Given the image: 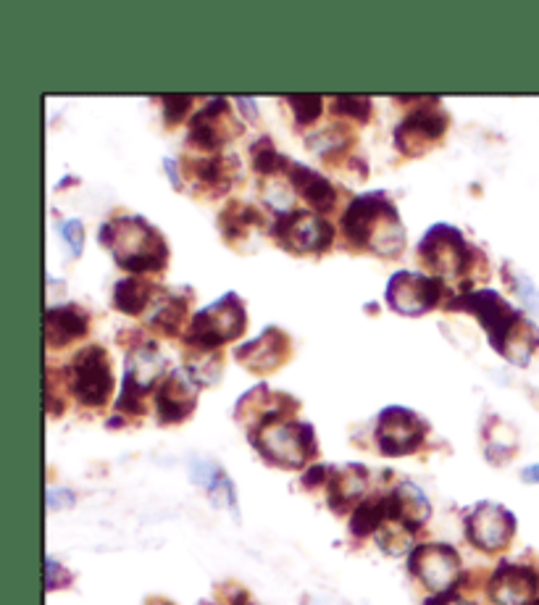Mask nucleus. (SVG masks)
Returning a JSON list of instances; mask_svg holds the SVG:
<instances>
[{
	"instance_id": "nucleus-27",
	"label": "nucleus",
	"mask_w": 539,
	"mask_h": 605,
	"mask_svg": "<svg viewBox=\"0 0 539 605\" xmlns=\"http://www.w3.org/2000/svg\"><path fill=\"white\" fill-rule=\"evenodd\" d=\"M161 287L148 282L145 277H127L116 282L114 287V308L124 316H140L150 303H156L161 295Z\"/></svg>"
},
{
	"instance_id": "nucleus-1",
	"label": "nucleus",
	"mask_w": 539,
	"mask_h": 605,
	"mask_svg": "<svg viewBox=\"0 0 539 605\" xmlns=\"http://www.w3.org/2000/svg\"><path fill=\"white\" fill-rule=\"evenodd\" d=\"M447 311H466L490 337V345L505 361L526 366L539 348V329L495 290H469L447 300Z\"/></svg>"
},
{
	"instance_id": "nucleus-36",
	"label": "nucleus",
	"mask_w": 539,
	"mask_h": 605,
	"mask_svg": "<svg viewBox=\"0 0 539 605\" xmlns=\"http://www.w3.org/2000/svg\"><path fill=\"white\" fill-rule=\"evenodd\" d=\"M192 103H195L192 95H169V98H164L166 121H169V124H179V121H185L187 114H190Z\"/></svg>"
},
{
	"instance_id": "nucleus-19",
	"label": "nucleus",
	"mask_w": 539,
	"mask_h": 605,
	"mask_svg": "<svg viewBox=\"0 0 539 605\" xmlns=\"http://www.w3.org/2000/svg\"><path fill=\"white\" fill-rule=\"evenodd\" d=\"M300 403L287 392H274L269 385H258L237 400L235 419L250 429L261 427L271 419H282L298 411Z\"/></svg>"
},
{
	"instance_id": "nucleus-20",
	"label": "nucleus",
	"mask_w": 539,
	"mask_h": 605,
	"mask_svg": "<svg viewBox=\"0 0 539 605\" xmlns=\"http://www.w3.org/2000/svg\"><path fill=\"white\" fill-rule=\"evenodd\" d=\"M384 498H387V521L403 524L413 532L424 527L429 516H432V503H429L419 484L398 482Z\"/></svg>"
},
{
	"instance_id": "nucleus-8",
	"label": "nucleus",
	"mask_w": 539,
	"mask_h": 605,
	"mask_svg": "<svg viewBox=\"0 0 539 605\" xmlns=\"http://www.w3.org/2000/svg\"><path fill=\"white\" fill-rule=\"evenodd\" d=\"M271 237L292 256H319L334 242V227L316 211H279L271 224Z\"/></svg>"
},
{
	"instance_id": "nucleus-5",
	"label": "nucleus",
	"mask_w": 539,
	"mask_h": 605,
	"mask_svg": "<svg viewBox=\"0 0 539 605\" xmlns=\"http://www.w3.org/2000/svg\"><path fill=\"white\" fill-rule=\"evenodd\" d=\"M248 435L253 448L279 469H303L319 453V442L311 424L292 416L266 421L261 427L250 429Z\"/></svg>"
},
{
	"instance_id": "nucleus-42",
	"label": "nucleus",
	"mask_w": 539,
	"mask_h": 605,
	"mask_svg": "<svg viewBox=\"0 0 539 605\" xmlns=\"http://www.w3.org/2000/svg\"><path fill=\"white\" fill-rule=\"evenodd\" d=\"M164 166H166V171H169V177H171V182H174V187H182V182H179V177H177V161H174V158H166L164 161Z\"/></svg>"
},
{
	"instance_id": "nucleus-41",
	"label": "nucleus",
	"mask_w": 539,
	"mask_h": 605,
	"mask_svg": "<svg viewBox=\"0 0 539 605\" xmlns=\"http://www.w3.org/2000/svg\"><path fill=\"white\" fill-rule=\"evenodd\" d=\"M521 479L529 484H539V463H534V466H526V469L521 471Z\"/></svg>"
},
{
	"instance_id": "nucleus-29",
	"label": "nucleus",
	"mask_w": 539,
	"mask_h": 605,
	"mask_svg": "<svg viewBox=\"0 0 539 605\" xmlns=\"http://www.w3.org/2000/svg\"><path fill=\"white\" fill-rule=\"evenodd\" d=\"M384 521H387V498H384V495L369 498L363 500L361 506L353 511L350 532H353L355 537H369V534H376L384 527Z\"/></svg>"
},
{
	"instance_id": "nucleus-31",
	"label": "nucleus",
	"mask_w": 539,
	"mask_h": 605,
	"mask_svg": "<svg viewBox=\"0 0 539 605\" xmlns=\"http://www.w3.org/2000/svg\"><path fill=\"white\" fill-rule=\"evenodd\" d=\"M413 529L403 527V524H395V521H387L379 532L374 534L376 545L387 553V556H403L408 550H413Z\"/></svg>"
},
{
	"instance_id": "nucleus-18",
	"label": "nucleus",
	"mask_w": 539,
	"mask_h": 605,
	"mask_svg": "<svg viewBox=\"0 0 539 605\" xmlns=\"http://www.w3.org/2000/svg\"><path fill=\"white\" fill-rule=\"evenodd\" d=\"M487 592L495 605H534L539 598V574L524 563H500L492 571Z\"/></svg>"
},
{
	"instance_id": "nucleus-4",
	"label": "nucleus",
	"mask_w": 539,
	"mask_h": 605,
	"mask_svg": "<svg viewBox=\"0 0 539 605\" xmlns=\"http://www.w3.org/2000/svg\"><path fill=\"white\" fill-rule=\"evenodd\" d=\"M419 261L434 279L440 282H463L471 287V274H474L476 264H482V253L471 245L463 232L453 224H434L426 229V235L421 237L419 248ZM466 290V292H469Z\"/></svg>"
},
{
	"instance_id": "nucleus-12",
	"label": "nucleus",
	"mask_w": 539,
	"mask_h": 605,
	"mask_svg": "<svg viewBox=\"0 0 539 605\" xmlns=\"http://www.w3.org/2000/svg\"><path fill=\"white\" fill-rule=\"evenodd\" d=\"M429 424L405 406H387L376 419V445L384 456H411L424 445Z\"/></svg>"
},
{
	"instance_id": "nucleus-26",
	"label": "nucleus",
	"mask_w": 539,
	"mask_h": 605,
	"mask_svg": "<svg viewBox=\"0 0 539 605\" xmlns=\"http://www.w3.org/2000/svg\"><path fill=\"white\" fill-rule=\"evenodd\" d=\"M263 224H266V219H263L261 211L256 206H250V203H240V200H232L219 216L221 235L235 248L242 240H248L253 235V229L263 227Z\"/></svg>"
},
{
	"instance_id": "nucleus-35",
	"label": "nucleus",
	"mask_w": 539,
	"mask_h": 605,
	"mask_svg": "<svg viewBox=\"0 0 539 605\" xmlns=\"http://www.w3.org/2000/svg\"><path fill=\"white\" fill-rule=\"evenodd\" d=\"M287 100H290L298 127H311L313 121L321 116V106H324L321 95H290Z\"/></svg>"
},
{
	"instance_id": "nucleus-28",
	"label": "nucleus",
	"mask_w": 539,
	"mask_h": 605,
	"mask_svg": "<svg viewBox=\"0 0 539 605\" xmlns=\"http://www.w3.org/2000/svg\"><path fill=\"white\" fill-rule=\"evenodd\" d=\"M190 303L192 298L187 295H169V292H161L156 300V311L150 314L148 324L153 329H158L161 335L177 337L185 327L187 314H190Z\"/></svg>"
},
{
	"instance_id": "nucleus-11",
	"label": "nucleus",
	"mask_w": 539,
	"mask_h": 605,
	"mask_svg": "<svg viewBox=\"0 0 539 605\" xmlns=\"http://www.w3.org/2000/svg\"><path fill=\"white\" fill-rule=\"evenodd\" d=\"M411 566L413 577L424 584L426 590L434 595H447L455 590V584L463 577V563L458 550L445 542H426V545H416L411 550Z\"/></svg>"
},
{
	"instance_id": "nucleus-21",
	"label": "nucleus",
	"mask_w": 539,
	"mask_h": 605,
	"mask_svg": "<svg viewBox=\"0 0 539 605\" xmlns=\"http://www.w3.org/2000/svg\"><path fill=\"white\" fill-rule=\"evenodd\" d=\"M369 492V469L361 463H348L340 469H329L327 495L334 513L358 508Z\"/></svg>"
},
{
	"instance_id": "nucleus-3",
	"label": "nucleus",
	"mask_w": 539,
	"mask_h": 605,
	"mask_svg": "<svg viewBox=\"0 0 539 605\" xmlns=\"http://www.w3.org/2000/svg\"><path fill=\"white\" fill-rule=\"evenodd\" d=\"M100 245L129 274H161L169 266V242L145 216L121 214L100 227Z\"/></svg>"
},
{
	"instance_id": "nucleus-33",
	"label": "nucleus",
	"mask_w": 539,
	"mask_h": 605,
	"mask_svg": "<svg viewBox=\"0 0 539 605\" xmlns=\"http://www.w3.org/2000/svg\"><path fill=\"white\" fill-rule=\"evenodd\" d=\"M305 145L313 150V153H324L327 156L329 150H345L353 145V135L348 132V127H327L316 132V135L305 137Z\"/></svg>"
},
{
	"instance_id": "nucleus-10",
	"label": "nucleus",
	"mask_w": 539,
	"mask_h": 605,
	"mask_svg": "<svg viewBox=\"0 0 539 605\" xmlns=\"http://www.w3.org/2000/svg\"><path fill=\"white\" fill-rule=\"evenodd\" d=\"M387 306L400 316H424L432 308L440 306L442 298H453L447 292L445 282L434 277H426L419 271H398L392 274L384 290Z\"/></svg>"
},
{
	"instance_id": "nucleus-13",
	"label": "nucleus",
	"mask_w": 539,
	"mask_h": 605,
	"mask_svg": "<svg viewBox=\"0 0 539 605\" xmlns=\"http://www.w3.org/2000/svg\"><path fill=\"white\" fill-rule=\"evenodd\" d=\"M450 127V116L434 98L429 106H421L405 116L395 129V148L408 158L424 156L437 143H442Z\"/></svg>"
},
{
	"instance_id": "nucleus-43",
	"label": "nucleus",
	"mask_w": 539,
	"mask_h": 605,
	"mask_svg": "<svg viewBox=\"0 0 539 605\" xmlns=\"http://www.w3.org/2000/svg\"><path fill=\"white\" fill-rule=\"evenodd\" d=\"M319 605H334V603H319Z\"/></svg>"
},
{
	"instance_id": "nucleus-23",
	"label": "nucleus",
	"mask_w": 539,
	"mask_h": 605,
	"mask_svg": "<svg viewBox=\"0 0 539 605\" xmlns=\"http://www.w3.org/2000/svg\"><path fill=\"white\" fill-rule=\"evenodd\" d=\"M287 177H290V185L295 187V193H298L316 214H332L334 206H337V187H334L324 174L295 161V164H290V169H287Z\"/></svg>"
},
{
	"instance_id": "nucleus-15",
	"label": "nucleus",
	"mask_w": 539,
	"mask_h": 605,
	"mask_svg": "<svg viewBox=\"0 0 539 605\" xmlns=\"http://www.w3.org/2000/svg\"><path fill=\"white\" fill-rule=\"evenodd\" d=\"M242 135V124L232 114L224 98L208 100L206 108L190 119V145L206 153H219L221 148Z\"/></svg>"
},
{
	"instance_id": "nucleus-14",
	"label": "nucleus",
	"mask_w": 539,
	"mask_h": 605,
	"mask_svg": "<svg viewBox=\"0 0 539 605\" xmlns=\"http://www.w3.org/2000/svg\"><path fill=\"white\" fill-rule=\"evenodd\" d=\"M466 537L482 553H500L516 537V516L500 503H476L466 516Z\"/></svg>"
},
{
	"instance_id": "nucleus-39",
	"label": "nucleus",
	"mask_w": 539,
	"mask_h": 605,
	"mask_svg": "<svg viewBox=\"0 0 539 605\" xmlns=\"http://www.w3.org/2000/svg\"><path fill=\"white\" fill-rule=\"evenodd\" d=\"M74 506V495L69 490H48V508L58 511V508Z\"/></svg>"
},
{
	"instance_id": "nucleus-6",
	"label": "nucleus",
	"mask_w": 539,
	"mask_h": 605,
	"mask_svg": "<svg viewBox=\"0 0 539 605\" xmlns=\"http://www.w3.org/2000/svg\"><path fill=\"white\" fill-rule=\"evenodd\" d=\"M245 329H248V308L237 292H227L216 303L192 316L185 342L200 353H219L221 345L240 340Z\"/></svg>"
},
{
	"instance_id": "nucleus-34",
	"label": "nucleus",
	"mask_w": 539,
	"mask_h": 605,
	"mask_svg": "<svg viewBox=\"0 0 539 605\" xmlns=\"http://www.w3.org/2000/svg\"><path fill=\"white\" fill-rule=\"evenodd\" d=\"M332 114L348 116L358 124H366L371 119V98H366V95H337L332 103Z\"/></svg>"
},
{
	"instance_id": "nucleus-7",
	"label": "nucleus",
	"mask_w": 539,
	"mask_h": 605,
	"mask_svg": "<svg viewBox=\"0 0 539 605\" xmlns=\"http://www.w3.org/2000/svg\"><path fill=\"white\" fill-rule=\"evenodd\" d=\"M166 377V358L153 340H145L127 353V369L121 382V395L116 400V411L127 416L145 413V395Z\"/></svg>"
},
{
	"instance_id": "nucleus-40",
	"label": "nucleus",
	"mask_w": 539,
	"mask_h": 605,
	"mask_svg": "<svg viewBox=\"0 0 539 605\" xmlns=\"http://www.w3.org/2000/svg\"><path fill=\"white\" fill-rule=\"evenodd\" d=\"M424 605H474L471 600L455 595V592H447V595H434V598L426 600Z\"/></svg>"
},
{
	"instance_id": "nucleus-16",
	"label": "nucleus",
	"mask_w": 539,
	"mask_h": 605,
	"mask_svg": "<svg viewBox=\"0 0 539 605\" xmlns=\"http://www.w3.org/2000/svg\"><path fill=\"white\" fill-rule=\"evenodd\" d=\"M200 382L190 369H174L164 377L156 390V411L161 424H179L198 406Z\"/></svg>"
},
{
	"instance_id": "nucleus-25",
	"label": "nucleus",
	"mask_w": 539,
	"mask_h": 605,
	"mask_svg": "<svg viewBox=\"0 0 539 605\" xmlns=\"http://www.w3.org/2000/svg\"><path fill=\"white\" fill-rule=\"evenodd\" d=\"M190 477L192 482L200 484V487L208 492V498H211L216 506H227L229 511L237 516L235 482L221 471L219 463H213L211 458H195V461L190 463Z\"/></svg>"
},
{
	"instance_id": "nucleus-2",
	"label": "nucleus",
	"mask_w": 539,
	"mask_h": 605,
	"mask_svg": "<svg viewBox=\"0 0 539 605\" xmlns=\"http://www.w3.org/2000/svg\"><path fill=\"white\" fill-rule=\"evenodd\" d=\"M340 227L350 248L369 250L382 258H398L405 250V227L398 206L382 190L350 200Z\"/></svg>"
},
{
	"instance_id": "nucleus-9",
	"label": "nucleus",
	"mask_w": 539,
	"mask_h": 605,
	"mask_svg": "<svg viewBox=\"0 0 539 605\" xmlns=\"http://www.w3.org/2000/svg\"><path fill=\"white\" fill-rule=\"evenodd\" d=\"M66 374H69L71 392L82 406L103 408L114 395L111 358H108L106 348H100V345H85L79 350Z\"/></svg>"
},
{
	"instance_id": "nucleus-24",
	"label": "nucleus",
	"mask_w": 539,
	"mask_h": 605,
	"mask_svg": "<svg viewBox=\"0 0 539 605\" xmlns=\"http://www.w3.org/2000/svg\"><path fill=\"white\" fill-rule=\"evenodd\" d=\"M90 332V316L79 306H53L45 314V342L50 350L66 348L69 342L79 340Z\"/></svg>"
},
{
	"instance_id": "nucleus-38",
	"label": "nucleus",
	"mask_w": 539,
	"mask_h": 605,
	"mask_svg": "<svg viewBox=\"0 0 539 605\" xmlns=\"http://www.w3.org/2000/svg\"><path fill=\"white\" fill-rule=\"evenodd\" d=\"M69 582V571H66L56 558H48V561H45V584H48V590H58V587H64V584Z\"/></svg>"
},
{
	"instance_id": "nucleus-17",
	"label": "nucleus",
	"mask_w": 539,
	"mask_h": 605,
	"mask_svg": "<svg viewBox=\"0 0 539 605\" xmlns=\"http://www.w3.org/2000/svg\"><path fill=\"white\" fill-rule=\"evenodd\" d=\"M292 356L290 335L279 327H266L256 340L237 345L235 358L253 374H271V371L282 369L284 363Z\"/></svg>"
},
{
	"instance_id": "nucleus-22",
	"label": "nucleus",
	"mask_w": 539,
	"mask_h": 605,
	"mask_svg": "<svg viewBox=\"0 0 539 605\" xmlns=\"http://www.w3.org/2000/svg\"><path fill=\"white\" fill-rule=\"evenodd\" d=\"M187 174H192L198 187L216 198L229 193L240 182V158L235 153H208L206 158L192 161Z\"/></svg>"
},
{
	"instance_id": "nucleus-37",
	"label": "nucleus",
	"mask_w": 539,
	"mask_h": 605,
	"mask_svg": "<svg viewBox=\"0 0 539 605\" xmlns=\"http://www.w3.org/2000/svg\"><path fill=\"white\" fill-rule=\"evenodd\" d=\"M61 237L69 242V248L74 256H82V250H85V224L79 219H69L61 224Z\"/></svg>"
},
{
	"instance_id": "nucleus-30",
	"label": "nucleus",
	"mask_w": 539,
	"mask_h": 605,
	"mask_svg": "<svg viewBox=\"0 0 539 605\" xmlns=\"http://www.w3.org/2000/svg\"><path fill=\"white\" fill-rule=\"evenodd\" d=\"M250 161H253V169L263 177H271V174H279V171L290 169V158L284 156L282 150H277V145L271 143V137H261L258 143H253L250 148Z\"/></svg>"
},
{
	"instance_id": "nucleus-32",
	"label": "nucleus",
	"mask_w": 539,
	"mask_h": 605,
	"mask_svg": "<svg viewBox=\"0 0 539 605\" xmlns=\"http://www.w3.org/2000/svg\"><path fill=\"white\" fill-rule=\"evenodd\" d=\"M503 279L508 282V285H511V290L516 292V298H521V303H524L532 314H539V290L529 274H524L521 269H516L511 261H505Z\"/></svg>"
}]
</instances>
